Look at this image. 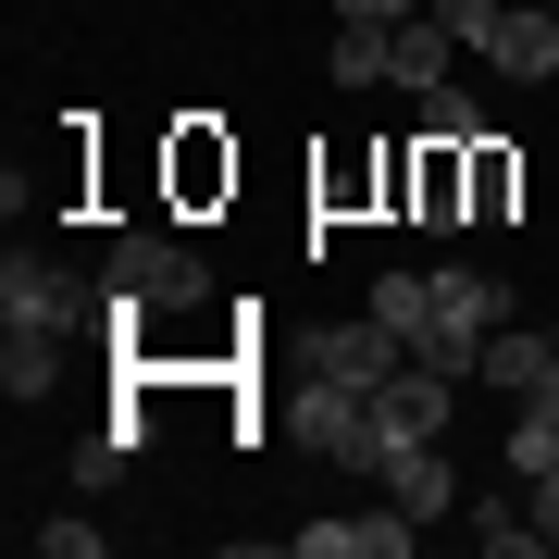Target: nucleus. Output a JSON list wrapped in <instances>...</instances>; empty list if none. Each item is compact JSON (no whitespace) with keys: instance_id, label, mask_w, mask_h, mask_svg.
Here are the masks:
<instances>
[{"instance_id":"412c9836","label":"nucleus","mask_w":559,"mask_h":559,"mask_svg":"<svg viewBox=\"0 0 559 559\" xmlns=\"http://www.w3.org/2000/svg\"><path fill=\"white\" fill-rule=\"evenodd\" d=\"M38 547H50V559H100L112 535H100V522H38Z\"/></svg>"},{"instance_id":"9b49d317","label":"nucleus","mask_w":559,"mask_h":559,"mask_svg":"<svg viewBox=\"0 0 559 559\" xmlns=\"http://www.w3.org/2000/svg\"><path fill=\"white\" fill-rule=\"evenodd\" d=\"M510 473L522 485L559 473V385H547V399H510Z\"/></svg>"},{"instance_id":"2eb2a0df","label":"nucleus","mask_w":559,"mask_h":559,"mask_svg":"<svg viewBox=\"0 0 559 559\" xmlns=\"http://www.w3.org/2000/svg\"><path fill=\"white\" fill-rule=\"evenodd\" d=\"M373 311L399 323V336H423V311H436V274H373Z\"/></svg>"},{"instance_id":"5701e85b","label":"nucleus","mask_w":559,"mask_h":559,"mask_svg":"<svg viewBox=\"0 0 559 559\" xmlns=\"http://www.w3.org/2000/svg\"><path fill=\"white\" fill-rule=\"evenodd\" d=\"M535 522H547V547H559V473H535Z\"/></svg>"},{"instance_id":"39448f33","label":"nucleus","mask_w":559,"mask_h":559,"mask_svg":"<svg viewBox=\"0 0 559 559\" xmlns=\"http://www.w3.org/2000/svg\"><path fill=\"white\" fill-rule=\"evenodd\" d=\"M373 411H385V436H399V448H423V436H448V411H460V373H436V360H399V373H385L373 385Z\"/></svg>"},{"instance_id":"0eeeda50","label":"nucleus","mask_w":559,"mask_h":559,"mask_svg":"<svg viewBox=\"0 0 559 559\" xmlns=\"http://www.w3.org/2000/svg\"><path fill=\"white\" fill-rule=\"evenodd\" d=\"M485 385L498 399H547L559 385V323H498L485 336Z\"/></svg>"},{"instance_id":"1a4fd4ad","label":"nucleus","mask_w":559,"mask_h":559,"mask_svg":"<svg viewBox=\"0 0 559 559\" xmlns=\"http://www.w3.org/2000/svg\"><path fill=\"white\" fill-rule=\"evenodd\" d=\"M373 485H385V498H399L411 522H448V510H460V473H448V448H436V436H423V448H399Z\"/></svg>"},{"instance_id":"a211bd4d","label":"nucleus","mask_w":559,"mask_h":559,"mask_svg":"<svg viewBox=\"0 0 559 559\" xmlns=\"http://www.w3.org/2000/svg\"><path fill=\"white\" fill-rule=\"evenodd\" d=\"M423 13H436L448 38H460V50H485V38H498V13H510V0H423Z\"/></svg>"},{"instance_id":"423d86ee","label":"nucleus","mask_w":559,"mask_h":559,"mask_svg":"<svg viewBox=\"0 0 559 559\" xmlns=\"http://www.w3.org/2000/svg\"><path fill=\"white\" fill-rule=\"evenodd\" d=\"M411 360V336L385 311H360V323H323V348H311V373H336V385H385Z\"/></svg>"},{"instance_id":"4468645a","label":"nucleus","mask_w":559,"mask_h":559,"mask_svg":"<svg viewBox=\"0 0 559 559\" xmlns=\"http://www.w3.org/2000/svg\"><path fill=\"white\" fill-rule=\"evenodd\" d=\"M411 547H423V522L399 498H385V510H348V559H411Z\"/></svg>"},{"instance_id":"f03ea898","label":"nucleus","mask_w":559,"mask_h":559,"mask_svg":"<svg viewBox=\"0 0 559 559\" xmlns=\"http://www.w3.org/2000/svg\"><path fill=\"white\" fill-rule=\"evenodd\" d=\"M498 323H510V274H485V261H448V274H436V311H423V336H411V348L436 360V373H460V385H473Z\"/></svg>"},{"instance_id":"7ed1b4c3","label":"nucleus","mask_w":559,"mask_h":559,"mask_svg":"<svg viewBox=\"0 0 559 559\" xmlns=\"http://www.w3.org/2000/svg\"><path fill=\"white\" fill-rule=\"evenodd\" d=\"M286 423L336 460V473H385L399 460V436H385V411H373V385H336V373H299V399H286Z\"/></svg>"},{"instance_id":"aec40b11","label":"nucleus","mask_w":559,"mask_h":559,"mask_svg":"<svg viewBox=\"0 0 559 559\" xmlns=\"http://www.w3.org/2000/svg\"><path fill=\"white\" fill-rule=\"evenodd\" d=\"M175 175H187V187H237V162H224L212 138H187V150H175Z\"/></svg>"},{"instance_id":"ddd939ff","label":"nucleus","mask_w":559,"mask_h":559,"mask_svg":"<svg viewBox=\"0 0 559 559\" xmlns=\"http://www.w3.org/2000/svg\"><path fill=\"white\" fill-rule=\"evenodd\" d=\"M448 50H460V38H448L436 13H411V25H399V87H411V100H423V87H448Z\"/></svg>"},{"instance_id":"f3484780","label":"nucleus","mask_w":559,"mask_h":559,"mask_svg":"<svg viewBox=\"0 0 559 559\" xmlns=\"http://www.w3.org/2000/svg\"><path fill=\"white\" fill-rule=\"evenodd\" d=\"M510 200H522V162L473 138V212H510Z\"/></svg>"},{"instance_id":"4be33fe9","label":"nucleus","mask_w":559,"mask_h":559,"mask_svg":"<svg viewBox=\"0 0 559 559\" xmlns=\"http://www.w3.org/2000/svg\"><path fill=\"white\" fill-rule=\"evenodd\" d=\"M423 0H336V25H411Z\"/></svg>"},{"instance_id":"f257e3e1","label":"nucleus","mask_w":559,"mask_h":559,"mask_svg":"<svg viewBox=\"0 0 559 559\" xmlns=\"http://www.w3.org/2000/svg\"><path fill=\"white\" fill-rule=\"evenodd\" d=\"M87 323H100V299H87L75 274H50V261H25V249L0 261V385H13V399H50Z\"/></svg>"},{"instance_id":"9d476101","label":"nucleus","mask_w":559,"mask_h":559,"mask_svg":"<svg viewBox=\"0 0 559 559\" xmlns=\"http://www.w3.org/2000/svg\"><path fill=\"white\" fill-rule=\"evenodd\" d=\"M323 75H336V87H399V25H336Z\"/></svg>"},{"instance_id":"dca6fc26","label":"nucleus","mask_w":559,"mask_h":559,"mask_svg":"<svg viewBox=\"0 0 559 559\" xmlns=\"http://www.w3.org/2000/svg\"><path fill=\"white\" fill-rule=\"evenodd\" d=\"M124 460H138V436H124V423H100V436L75 448V485L100 498V485H124Z\"/></svg>"},{"instance_id":"f8f14e48","label":"nucleus","mask_w":559,"mask_h":559,"mask_svg":"<svg viewBox=\"0 0 559 559\" xmlns=\"http://www.w3.org/2000/svg\"><path fill=\"white\" fill-rule=\"evenodd\" d=\"M473 535H485V559H535V547H547L535 485H522V498H485V510H473Z\"/></svg>"},{"instance_id":"6ab92c4d","label":"nucleus","mask_w":559,"mask_h":559,"mask_svg":"<svg viewBox=\"0 0 559 559\" xmlns=\"http://www.w3.org/2000/svg\"><path fill=\"white\" fill-rule=\"evenodd\" d=\"M423 138H460V150H473V138H485V112L460 100V87H423Z\"/></svg>"},{"instance_id":"6e6552de","label":"nucleus","mask_w":559,"mask_h":559,"mask_svg":"<svg viewBox=\"0 0 559 559\" xmlns=\"http://www.w3.org/2000/svg\"><path fill=\"white\" fill-rule=\"evenodd\" d=\"M485 62H498L510 87L559 75V13H547V0H510V13H498V38H485Z\"/></svg>"},{"instance_id":"20e7f679","label":"nucleus","mask_w":559,"mask_h":559,"mask_svg":"<svg viewBox=\"0 0 559 559\" xmlns=\"http://www.w3.org/2000/svg\"><path fill=\"white\" fill-rule=\"evenodd\" d=\"M100 286H124V299H150V311H200V299H212V261L187 249V237H150V224H124L112 261H100Z\"/></svg>"}]
</instances>
